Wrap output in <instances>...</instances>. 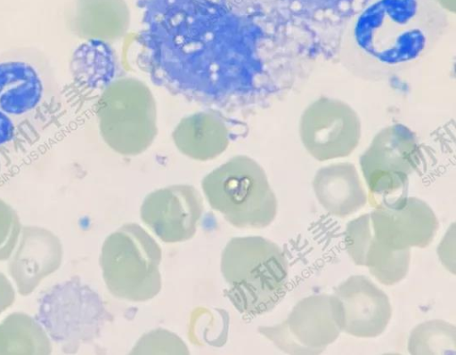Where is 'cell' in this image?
I'll return each instance as SVG.
<instances>
[{
  "label": "cell",
  "instance_id": "e0dca14e",
  "mask_svg": "<svg viewBox=\"0 0 456 355\" xmlns=\"http://www.w3.org/2000/svg\"><path fill=\"white\" fill-rule=\"evenodd\" d=\"M78 9L90 30L86 40L113 43L129 28L131 13L125 0H79Z\"/></svg>",
  "mask_w": 456,
  "mask_h": 355
},
{
  "label": "cell",
  "instance_id": "ffe728a7",
  "mask_svg": "<svg viewBox=\"0 0 456 355\" xmlns=\"http://www.w3.org/2000/svg\"><path fill=\"white\" fill-rule=\"evenodd\" d=\"M13 289L11 284L0 273V313L13 302Z\"/></svg>",
  "mask_w": 456,
  "mask_h": 355
},
{
  "label": "cell",
  "instance_id": "ac0fdd59",
  "mask_svg": "<svg viewBox=\"0 0 456 355\" xmlns=\"http://www.w3.org/2000/svg\"><path fill=\"white\" fill-rule=\"evenodd\" d=\"M407 348L414 355L455 353V326L441 319L425 321L411 330Z\"/></svg>",
  "mask_w": 456,
  "mask_h": 355
},
{
  "label": "cell",
  "instance_id": "8fae6325",
  "mask_svg": "<svg viewBox=\"0 0 456 355\" xmlns=\"http://www.w3.org/2000/svg\"><path fill=\"white\" fill-rule=\"evenodd\" d=\"M202 213L201 196L187 184L171 185L149 193L140 210L142 222L166 243L191 238Z\"/></svg>",
  "mask_w": 456,
  "mask_h": 355
},
{
  "label": "cell",
  "instance_id": "5b68a950",
  "mask_svg": "<svg viewBox=\"0 0 456 355\" xmlns=\"http://www.w3.org/2000/svg\"><path fill=\"white\" fill-rule=\"evenodd\" d=\"M97 117L103 141L122 156L143 153L159 132L154 95L136 77H123L108 84L98 100Z\"/></svg>",
  "mask_w": 456,
  "mask_h": 355
},
{
  "label": "cell",
  "instance_id": "6da1fadb",
  "mask_svg": "<svg viewBox=\"0 0 456 355\" xmlns=\"http://www.w3.org/2000/svg\"><path fill=\"white\" fill-rule=\"evenodd\" d=\"M444 10L420 0H384L345 30L339 58L352 75L381 81L405 71L428 54L446 32Z\"/></svg>",
  "mask_w": 456,
  "mask_h": 355
},
{
  "label": "cell",
  "instance_id": "9c48e42d",
  "mask_svg": "<svg viewBox=\"0 0 456 355\" xmlns=\"http://www.w3.org/2000/svg\"><path fill=\"white\" fill-rule=\"evenodd\" d=\"M362 132L355 109L345 101L329 96L308 104L298 123L305 149L321 162L350 156L359 145Z\"/></svg>",
  "mask_w": 456,
  "mask_h": 355
},
{
  "label": "cell",
  "instance_id": "7a4b0ae2",
  "mask_svg": "<svg viewBox=\"0 0 456 355\" xmlns=\"http://www.w3.org/2000/svg\"><path fill=\"white\" fill-rule=\"evenodd\" d=\"M62 93L47 54L35 46L0 52V150L30 146L61 119Z\"/></svg>",
  "mask_w": 456,
  "mask_h": 355
},
{
  "label": "cell",
  "instance_id": "44dd1931",
  "mask_svg": "<svg viewBox=\"0 0 456 355\" xmlns=\"http://www.w3.org/2000/svg\"><path fill=\"white\" fill-rule=\"evenodd\" d=\"M436 2L444 11L455 12L456 0H436Z\"/></svg>",
  "mask_w": 456,
  "mask_h": 355
},
{
  "label": "cell",
  "instance_id": "8992f818",
  "mask_svg": "<svg viewBox=\"0 0 456 355\" xmlns=\"http://www.w3.org/2000/svg\"><path fill=\"white\" fill-rule=\"evenodd\" d=\"M160 246L136 223H126L104 240L100 254L110 293L129 302H145L161 289Z\"/></svg>",
  "mask_w": 456,
  "mask_h": 355
},
{
  "label": "cell",
  "instance_id": "ba28073f",
  "mask_svg": "<svg viewBox=\"0 0 456 355\" xmlns=\"http://www.w3.org/2000/svg\"><path fill=\"white\" fill-rule=\"evenodd\" d=\"M343 329L342 308L334 294H314L300 300L286 319L258 332L289 354H320Z\"/></svg>",
  "mask_w": 456,
  "mask_h": 355
},
{
  "label": "cell",
  "instance_id": "4fadbf2b",
  "mask_svg": "<svg viewBox=\"0 0 456 355\" xmlns=\"http://www.w3.org/2000/svg\"><path fill=\"white\" fill-rule=\"evenodd\" d=\"M344 235L351 260L356 265L366 266L379 283L393 286L406 277L411 249L393 250L381 244L372 233L370 214L350 221Z\"/></svg>",
  "mask_w": 456,
  "mask_h": 355
},
{
  "label": "cell",
  "instance_id": "9a60e30c",
  "mask_svg": "<svg viewBox=\"0 0 456 355\" xmlns=\"http://www.w3.org/2000/svg\"><path fill=\"white\" fill-rule=\"evenodd\" d=\"M176 149L184 156L198 161H208L220 156L230 143L224 121L216 114L200 111L183 117L172 132Z\"/></svg>",
  "mask_w": 456,
  "mask_h": 355
},
{
  "label": "cell",
  "instance_id": "2e32d148",
  "mask_svg": "<svg viewBox=\"0 0 456 355\" xmlns=\"http://www.w3.org/2000/svg\"><path fill=\"white\" fill-rule=\"evenodd\" d=\"M23 230L20 246L10 262V273L15 279L19 293L26 295L28 277L30 278V290L38 286L45 276L53 272L61 264V246L58 238L50 234L45 242L40 241L44 232L40 235L39 242L34 241V235Z\"/></svg>",
  "mask_w": 456,
  "mask_h": 355
},
{
  "label": "cell",
  "instance_id": "52a82bcc",
  "mask_svg": "<svg viewBox=\"0 0 456 355\" xmlns=\"http://www.w3.org/2000/svg\"><path fill=\"white\" fill-rule=\"evenodd\" d=\"M421 159L419 141L410 127L397 123L380 129L359 159L370 205L407 196L409 178Z\"/></svg>",
  "mask_w": 456,
  "mask_h": 355
},
{
  "label": "cell",
  "instance_id": "277c9868",
  "mask_svg": "<svg viewBox=\"0 0 456 355\" xmlns=\"http://www.w3.org/2000/svg\"><path fill=\"white\" fill-rule=\"evenodd\" d=\"M210 206L239 229H262L277 214V198L264 168L246 155H236L201 182Z\"/></svg>",
  "mask_w": 456,
  "mask_h": 355
},
{
  "label": "cell",
  "instance_id": "d6986e66",
  "mask_svg": "<svg viewBox=\"0 0 456 355\" xmlns=\"http://www.w3.org/2000/svg\"><path fill=\"white\" fill-rule=\"evenodd\" d=\"M21 231L15 211L0 199V261L9 258Z\"/></svg>",
  "mask_w": 456,
  "mask_h": 355
},
{
  "label": "cell",
  "instance_id": "3957f363",
  "mask_svg": "<svg viewBox=\"0 0 456 355\" xmlns=\"http://www.w3.org/2000/svg\"><path fill=\"white\" fill-rule=\"evenodd\" d=\"M224 294L246 316L271 311L284 297L289 262L282 249L263 237L232 238L221 255Z\"/></svg>",
  "mask_w": 456,
  "mask_h": 355
},
{
  "label": "cell",
  "instance_id": "5bb4252c",
  "mask_svg": "<svg viewBox=\"0 0 456 355\" xmlns=\"http://www.w3.org/2000/svg\"><path fill=\"white\" fill-rule=\"evenodd\" d=\"M318 202L330 214L345 218L362 208L367 194L355 165L338 162L317 170L312 182Z\"/></svg>",
  "mask_w": 456,
  "mask_h": 355
},
{
  "label": "cell",
  "instance_id": "30bf717a",
  "mask_svg": "<svg viewBox=\"0 0 456 355\" xmlns=\"http://www.w3.org/2000/svg\"><path fill=\"white\" fill-rule=\"evenodd\" d=\"M370 214L374 237L393 250L425 248L439 228L432 208L422 199L402 196L379 203Z\"/></svg>",
  "mask_w": 456,
  "mask_h": 355
},
{
  "label": "cell",
  "instance_id": "7c38bea8",
  "mask_svg": "<svg viewBox=\"0 0 456 355\" xmlns=\"http://www.w3.org/2000/svg\"><path fill=\"white\" fill-rule=\"evenodd\" d=\"M333 294L342 308L345 333L362 338L380 335L392 317L388 296L370 279L353 275L340 283Z\"/></svg>",
  "mask_w": 456,
  "mask_h": 355
}]
</instances>
